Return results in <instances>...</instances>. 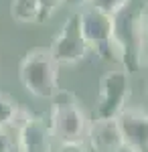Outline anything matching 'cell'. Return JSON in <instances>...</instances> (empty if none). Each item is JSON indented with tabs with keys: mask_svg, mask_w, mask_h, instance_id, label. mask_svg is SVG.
Masks as SVG:
<instances>
[{
	"mask_svg": "<svg viewBox=\"0 0 148 152\" xmlns=\"http://www.w3.org/2000/svg\"><path fill=\"white\" fill-rule=\"evenodd\" d=\"M146 31H144V2H130L124 10L114 16L112 53L116 67L126 69L134 75L144 67L146 53Z\"/></svg>",
	"mask_w": 148,
	"mask_h": 152,
	"instance_id": "obj_1",
	"label": "cell"
},
{
	"mask_svg": "<svg viewBox=\"0 0 148 152\" xmlns=\"http://www.w3.org/2000/svg\"><path fill=\"white\" fill-rule=\"evenodd\" d=\"M51 112H49V126L53 136L63 142H85L87 132H89L91 120L87 118L85 110L81 107L79 97L69 91V89H59L51 99Z\"/></svg>",
	"mask_w": 148,
	"mask_h": 152,
	"instance_id": "obj_2",
	"label": "cell"
},
{
	"mask_svg": "<svg viewBox=\"0 0 148 152\" xmlns=\"http://www.w3.org/2000/svg\"><path fill=\"white\" fill-rule=\"evenodd\" d=\"M59 65L47 47H34L24 53L18 65L21 85L39 99H53L59 89Z\"/></svg>",
	"mask_w": 148,
	"mask_h": 152,
	"instance_id": "obj_3",
	"label": "cell"
},
{
	"mask_svg": "<svg viewBox=\"0 0 148 152\" xmlns=\"http://www.w3.org/2000/svg\"><path fill=\"white\" fill-rule=\"evenodd\" d=\"M130 95H132L130 73L122 67L106 71L100 79L95 118L97 120H118V116L128 107Z\"/></svg>",
	"mask_w": 148,
	"mask_h": 152,
	"instance_id": "obj_4",
	"label": "cell"
},
{
	"mask_svg": "<svg viewBox=\"0 0 148 152\" xmlns=\"http://www.w3.org/2000/svg\"><path fill=\"white\" fill-rule=\"evenodd\" d=\"M81 31L85 37V43L100 61L114 63L112 53V37H114V16L106 14L103 10L95 8L93 4H87L79 10Z\"/></svg>",
	"mask_w": 148,
	"mask_h": 152,
	"instance_id": "obj_5",
	"label": "cell"
},
{
	"mask_svg": "<svg viewBox=\"0 0 148 152\" xmlns=\"http://www.w3.org/2000/svg\"><path fill=\"white\" fill-rule=\"evenodd\" d=\"M49 51L59 65H79L85 61V57L89 55V47L81 31L79 10L67 16L63 26L57 31Z\"/></svg>",
	"mask_w": 148,
	"mask_h": 152,
	"instance_id": "obj_6",
	"label": "cell"
},
{
	"mask_svg": "<svg viewBox=\"0 0 148 152\" xmlns=\"http://www.w3.org/2000/svg\"><path fill=\"white\" fill-rule=\"evenodd\" d=\"M126 152H148V112L128 105L118 116Z\"/></svg>",
	"mask_w": 148,
	"mask_h": 152,
	"instance_id": "obj_7",
	"label": "cell"
},
{
	"mask_svg": "<svg viewBox=\"0 0 148 152\" xmlns=\"http://www.w3.org/2000/svg\"><path fill=\"white\" fill-rule=\"evenodd\" d=\"M21 152H53V132L45 116H33L16 130Z\"/></svg>",
	"mask_w": 148,
	"mask_h": 152,
	"instance_id": "obj_8",
	"label": "cell"
},
{
	"mask_svg": "<svg viewBox=\"0 0 148 152\" xmlns=\"http://www.w3.org/2000/svg\"><path fill=\"white\" fill-rule=\"evenodd\" d=\"M87 146L91 152H124V138L118 120H91L87 132Z\"/></svg>",
	"mask_w": 148,
	"mask_h": 152,
	"instance_id": "obj_9",
	"label": "cell"
},
{
	"mask_svg": "<svg viewBox=\"0 0 148 152\" xmlns=\"http://www.w3.org/2000/svg\"><path fill=\"white\" fill-rule=\"evenodd\" d=\"M10 16L18 24H39V0H12Z\"/></svg>",
	"mask_w": 148,
	"mask_h": 152,
	"instance_id": "obj_10",
	"label": "cell"
},
{
	"mask_svg": "<svg viewBox=\"0 0 148 152\" xmlns=\"http://www.w3.org/2000/svg\"><path fill=\"white\" fill-rule=\"evenodd\" d=\"M18 107H21V105L16 104L10 95L0 94V130L12 128V122H14V118H16Z\"/></svg>",
	"mask_w": 148,
	"mask_h": 152,
	"instance_id": "obj_11",
	"label": "cell"
},
{
	"mask_svg": "<svg viewBox=\"0 0 148 152\" xmlns=\"http://www.w3.org/2000/svg\"><path fill=\"white\" fill-rule=\"evenodd\" d=\"M61 6H65L63 0H39V24H43L49 18H53V14Z\"/></svg>",
	"mask_w": 148,
	"mask_h": 152,
	"instance_id": "obj_12",
	"label": "cell"
},
{
	"mask_svg": "<svg viewBox=\"0 0 148 152\" xmlns=\"http://www.w3.org/2000/svg\"><path fill=\"white\" fill-rule=\"evenodd\" d=\"M130 2H132V0H91V4H93L95 8L103 10L106 14H112V16H116L120 10H124Z\"/></svg>",
	"mask_w": 148,
	"mask_h": 152,
	"instance_id": "obj_13",
	"label": "cell"
},
{
	"mask_svg": "<svg viewBox=\"0 0 148 152\" xmlns=\"http://www.w3.org/2000/svg\"><path fill=\"white\" fill-rule=\"evenodd\" d=\"M0 152H21L18 138H16V134L14 136L10 134V128L0 130Z\"/></svg>",
	"mask_w": 148,
	"mask_h": 152,
	"instance_id": "obj_14",
	"label": "cell"
},
{
	"mask_svg": "<svg viewBox=\"0 0 148 152\" xmlns=\"http://www.w3.org/2000/svg\"><path fill=\"white\" fill-rule=\"evenodd\" d=\"M57 152H91L87 142H63L59 144Z\"/></svg>",
	"mask_w": 148,
	"mask_h": 152,
	"instance_id": "obj_15",
	"label": "cell"
},
{
	"mask_svg": "<svg viewBox=\"0 0 148 152\" xmlns=\"http://www.w3.org/2000/svg\"><path fill=\"white\" fill-rule=\"evenodd\" d=\"M63 4L69 6V8H77V10H81L83 6L91 4V0H63Z\"/></svg>",
	"mask_w": 148,
	"mask_h": 152,
	"instance_id": "obj_16",
	"label": "cell"
},
{
	"mask_svg": "<svg viewBox=\"0 0 148 152\" xmlns=\"http://www.w3.org/2000/svg\"><path fill=\"white\" fill-rule=\"evenodd\" d=\"M144 31H146V39H148V10L144 8Z\"/></svg>",
	"mask_w": 148,
	"mask_h": 152,
	"instance_id": "obj_17",
	"label": "cell"
},
{
	"mask_svg": "<svg viewBox=\"0 0 148 152\" xmlns=\"http://www.w3.org/2000/svg\"><path fill=\"white\" fill-rule=\"evenodd\" d=\"M144 67L148 71V45H146V53H144Z\"/></svg>",
	"mask_w": 148,
	"mask_h": 152,
	"instance_id": "obj_18",
	"label": "cell"
},
{
	"mask_svg": "<svg viewBox=\"0 0 148 152\" xmlns=\"http://www.w3.org/2000/svg\"><path fill=\"white\" fill-rule=\"evenodd\" d=\"M144 8H146V10H148V0H144Z\"/></svg>",
	"mask_w": 148,
	"mask_h": 152,
	"instance_id": "obj_19",
	"label": "cell"
},
{
	"mask_svg": "<svg viewBox=\"0 0 148 152\" xmlns=\"http://www.w3.org/2000/svg\"><path fill=\"white\" fill-rule=\"evenodd\" d=\"M146 91H148V79H146Z\"/></svg>",
	"mask_w": 148,
	"mask_h": 152,
	"instance_id": "obj_20",
	"label": "cell"
}]
</instances>
